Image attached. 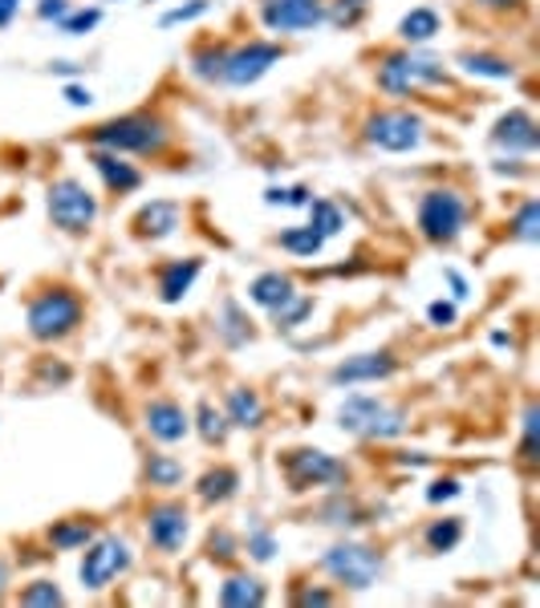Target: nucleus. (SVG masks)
Here are the masks:
<instances>
[{"label": "nucleus", "instance_id": "f257e3e1", "mask_svg": "<svg viewBox=\"0 0 540 608\" xmlns=\"http://www.w3.org/2000/svg\"><path fill=\"white\" fill-rule=\"evenodd\" d=\"M167 122L154 114H123V118H110L90 130L93 147L114 154H159L167 147Z\"/></svg>", "mask_w": 540, "mask_h": 608}, {"label": "nucleus", "instance_id": "f03ea898", "mask_svg": "<svg viewBox=\"0 0 540 608\" xmlns=\"http://www.w3.org/2000/svg\"><path fill=\"white\" fill-rule=\"evenodd\" d=\"M439 86H451V74L443 69V61L427 53H390L378 65V90L394 98H411L418 90H439Z\"/></svg>", "mask_w": 540, "mask_h": 608}, {"label": "nucleus", "instance_id": "7ed1b4c3", "mask_svg": "<svg viewBox=\"0 0 540 608\" xmlns=\"http://www.w3.org/2000/svg\"><path fill=\"white\" fill-rule=\"evenodd\" d=\"M338 422L341 430H350V434H357V439H399V434H406V414L399 410V406H390V402H382V397L374 394H350L346 402H341L338 410Z\"/></svg>", "mask_w": 540, "mask_h": 608}, {"label": "nucleus", "instance_id": "20e7f679", "mask_svg": "<svg viewBox=\"0 0 540 608\" xmlns=\"http://www.w3.org/2000/svg\"><path fill=\"white\" fill-rule=\"evenodd\" d=\"M81 296L70 289H46L41 296H33L25 325H29L33 341H62L81 325Z\"/></svg>", "mask_w": 540, "mask_h": 608}, {"label": "nucleus", "instance_id": "39448f33", "mask_svg": "<svg viewBox=\"0 0 540 608\" xmlns=\"http://www.w3.org/2000/svg\"><path fill=\"white\" fill-rule=\"evenodd\" d=\"M418 231L423 240L431 243H451L460 240L467 228V199L455 187H431L427 195L418 199Z\"/></svg>", "mask_w": 540, "mask_h": 608}, {"label": "nucleus", "instance_id": "423d86ee", "mask_svg": "<svg viewBox=\"0 0 540 608\" xmlns=\"http://www.w3.org/2000/svg\"><path fill=\"white\" fill-rule=\"evenodd\" d=\"M46 207L53 228L70 231V236H81V231L93 228L98 219V199L81 179H53L46 191Z\"/></svg>", "mask_w": 540, "mask_h": 608}, {"label": "nucleus", "instance_id": "0eeeda50", "mask_svg": "<svg viewBox=\"0 0 540 608\" xmlns=\"http://www.w3.org/2000/svg\"><path fill=\"white\" fill-rule=\"evenodd\" d=\"M423 138H427V122L411 114V110H378V114L366 118V142H371L374 151L406 154L418 151Z\"/></svg>", "mask_w": 540, "mask_h": 608}, {"label": "nucleus", "instance_id": "6e6552de", "mask_svg": "<svg viewBox=\"0 0 540 608\" xmlns=\"http://www.w3.org/2000/svg\"><path fill=\"white\" fill-rule=\"evenodd\" d=\"M322 568L346 588H371L382 577V556L371 544H334L322 556Z\"/></svg>", "mask_w": 540, "mask_h": 608}, {"label": "nucleus", "instance_id": "1a4fd4ad", "mask_svg": "<svg viewBox=\"0 0 540 608\" xmlns=\"http://www.w3.org/2000/svg\"><path fill=\"white\" fill-rule=\"evenodd\" d=\"M285 479L293 491H313V486H341L350 479L346 463H338L325 451H289L285 455Z\"/></svg>", "mask_w": 540, "mask_h": 608}, {"label": "nucleus", "instance_id": "9d476101", "mask_svg": "<svg viewBox=\"0 0 540 608\" xmlns=\"http://www.w3.org/2000/svg\"><path fill=\"white\" fill-rule=\"evenodd\" d=\"M130 568V547L118 540V535H102V540H90L86 544V556H81V568H77V577L86 588H106L110 580L126 572Z\"/></svg>", "mask_w": 540, "mask_h": 608}, {"label": "nucleus", "instance_id": "9b49d317", "mask_svg": "<svg viewBox=\"0 0 540 608\" xmlns=\"http://www.w3.org/2000/svg\"><path fill=\"white\" fill-rule=\"evenodd\" d=\"M277 61H280V46H273V41H248V46H240V49H228L219 81L244 90V86H256Z\"/></svg>", "mask_w": 540, "mask_h": 608}, {"label": "nucleus", "instance_id": "f8f14e48", "mask_svg": "<svg viewBox=\"0 0 540 608\" xmlns=\"http://www.w3.org/2000/svg\"><path fill=\"white\" fill-rule=\"evenodd\" d=\"M329 9L325 0H261V21L273 33H305L317 29Z\"/></svg>", "mask_w": 540, "mask_h": 608}, {"label": "nucleus", "instance_id": "ddd939ff", "mask_svg": "<svg viewBox=\"0 0 540 608\" xmlns=\"http://www.w3.org/2000/svg\"><path fill=\"white\" fill-rule=\"evenodd\" d=\"M147 535L159 552H179L191 535V516L184 503H154L147 511Z\"/></svg>", "mask_w": 540, "mask_h": 608}, {"label": "nucleus", "instance_id": "4468645a", "mask_svg": "<svg viewBox=\"0 0 540 608\" xmlns=\"http://www.w3.org/2000/svg\"><path fill=\"white\" fill-rule=\"evenodd\" d=\"M399 373V362L394 353H357V357H346L341 365H334L329 381L334 385H366V381H386Z\"/></svg>", "mask_w": 540, "mask_h": 608}, {"label": "nucleus", "instance_id": "2eb2a0df", "mask_svg": "<svg viewBox=\"0 0 540 608\" xmlns=\"http://www.w3.org/2000/svg\"><path fill=\"white\" fill-rule=\"evenodd\" d=\"M492 142L500 147V151H508V154H532L540 147L537 118H532L528 110H508L504 118H495Z\"/></svg>", "mask_w": 540, "mask_h": 608}, {"label": "nucleus", "instance_id": "dca6fc26", "mask_svg": "<svg viewBox=\"0 0 540 608\" xmlns=\"http://www.w3.org/2000/svg\"><path fill=\"white\" fill-rule=\"evenodd\" d=\"M179 224H184V212H179L175 199H151L135 215V231H139L142 240H167V236L179 231Z\"/></svg>", "mask_w": 540, "mask_h": 608}, {"label": "nucleus", "instance_id": "f3484780", "mask_svg": "<svg viewBox=\"0 0 540 608\" xmlns=\"http://www.w3.org/2000/svg\"><path fill=\"white\" fill-rule=\"evenodd\" d=\"M90 163H93V170L102 175V182H106L110 191H118V195H130V191H139L142 187V170L135 167V163H126L123 154L98 151V147H93Z\"/></svg>", "mask_w": 540, "mask_h": 608}, {"label": "nucleus", "instance_id": "a211bd4d", "mask_svg": "<svg viewBox=\"0 0 540 608\" xmlns=\"http://www.w3.org/2000/svg\"><path fill=\"white\" fill-rule=\"evenodd\" d=\"M142 418H147V430H151L159 442H179L187 430H191L184 406H179V402H171V397H159V402H151Z\"/></svg>", "mask_w": 540, "mask_h": 608}, {"label": "nucleus", "instance_id": "6ab92c4d", "mask_svg": "<svg viewBox=\"0 0 540 608\" xmlns=\"http://www.w3.org/2000/svg\"><path fill=\"white\" fill-rule=\"evenodd\" d=\"M203 264L196 256L187 259H171V264H163V273H159V296H163V304H179L191 292V284L200 280Z\"/></svg>", "mask_w": 540, "mask_h": 608}, {"label": "nucleus", "instance_id": "aec40b11", "mask_svg": "<svg viewBox=\"0 0 540 608\" xmlns=\"http://www.w3.org/2000/svg\"><path fill=\"white\" fill-rule=\"evenodd\" d=\"M224 418H228V426H240V430H261L268 410H264L256 390H228V397H224Z\"/></svg>", "mask_w": 540, "mask_h": 608}, {"label": "nucleus", "instance_id": "412c9836", "mask_svg": "<svg viewBox=\"0 0 540 608\" xmlns=\"http://www.w3.org/2000/svg\"><path fill=\"white\" fill-rule=\"evenodd\" d=\"M289 296H297V284H293V276H285V273H261L252 284H248V301L268 308V313L280 308Z\"/></svg>", "mask_w": 540, "mask_h": 608}, {"label": "nucleus", "instance_id": "4be33fe9", "mask_svg": "<svg viewBox=\"0 0 540 608\" xmlns=\"http://www.w3.org/2000/svg\"><path fill=\"white\" fill-rule=\"evenodd\" d=\"M264 600H268V593H264V584L256 577H228L219 584V605L228 608H261Z\"/></svg>", "mask_w": 540, "mask_h": 608}, {"label": "nucleus", "instance_id": "5701e85b", "mask_svg": "<svg viewBox=\"0 0 540 608\" xmlns=\"http://www.w3.org/2000/svg\"><path fill=\"white\" fill-rule=\"evenodd\" d=\"M460 69L467 77H492V81L516 77V65L508 58H495V53H460Z\"/></svg>", "mask_w": 540, "mask_h": 608}, {"label": "nucleus", "instance_id": "b1692460", "mask_svg": "<svg viewBox=\"0 0 540 608\" xmlns=\"http://www.w3.org/2000/svg\"><path fill=\"white\" fill-rule=\"evenodd\" d=\"M439 29H443V21H439L435 9H411V13L399 21V37L406 46H423V41H431Z\"/></svg>", "mask_w": 540, "mask_h": 608}, {"label": "nucleus", "instance_id": "393cba45", "mask_svg": "<svg viewBox=\"0 0 540 608\" xmlns=\"http://www.w3.org/2000/svg\"><path fill=\"white\" fill-rule=\"evenodd\" d=\"M216 329H219V337L228 341L231 350H236V345H244V341H252V320L244 317V308H240L236 301H224V304H219Z\"/></svg>", "mask_w": 540, "mask_h": 608}, {"label": "nucleus", "instance_id": "a878e982", "mask_svg": "<svg viewBox=\"0 0 540 608\" xmlns=\"http://www.w3.org/2000/svg\"><path fill=\"white\" fill-rule=\"evenodd\" d=\"M90 540H93L90 519H62V523L49 528V544L58 547V552H77V547H86Z\"/></svg>", "mask_w": 540, "mask_h": 608}, {"label": "nucleus", "instance_id": "bb28decb", "mask_svg": "<svg viewBox=\"0 0 540 608\" xmlns=\"http://www.w3.org/2000/svg\"><path fill=\"white\" fill-rule=\"evenodd\" d=\"M236 486H240V474L231 471V467H216V471H208L200 479V499L203 503H228L236 495Z\"/></svg>", "mask_w": 540, "mask_h": 608}, {"label": "nucleus", "instance_id": "cd10ccee", "mask_svg": "<svg viewBox=\"0 0 540 608\" xmlns=\"http://www.w3.org/2000/svg\"><path fill=\"white\" fill-rule=\"evenodd\" d=\"M309 228L317 231V236H338L346 228V215H341L338 203H329V199H309Z\"/></svg>", "mask_w": 540, "mask_h": 608}, {"label": "nucleus", "instance_id": "c85d7f7f", "mask_svg": "<svg viewBox=\"0 0 540 608\" xmlns=\"http://www.w3.org/2000/svg\"><path fill=\"white\" fill-rule=\"evenodd\" d=\"M277 243L289 252V256H301V259H313L317 252L325 248V236H317V231L309 228H289V231H280L277 236Z\"/></svg>", "mask_w": 540, "mask_h": 608}, {"label": "nucleus", "instance_id": "c756f323", "mask_svg": "<svg viewBox=\"0 0 540 608\" xmlns=\"http://www.w3.org/2000/svg\"><path fill=\"white\" fill-rule=\"evenodd\" d=\"M224 58H228V49L224 46H203L191 53V74L200 77V81H219L224 74Z\"/></svg>", "mask_w": 540, "mask_h": 608}, {"label": "nucleus", "instance_id": "7c9ffc66", "mask_svg": "<svg viewBox=\"0 0 540 608\" xmlns=\"http://www.w3.org/2000/svg\"><path fill=\"white\" fill-rule=\"evenodd\" d=\"M322 523H338V528H357V523H366L362 516V507L354 499H346V495H334V499L322 507Z\"/></svg>", "mask_w": 540, "mask_h": 608}, {"label": "nucleus", "instance_id": "2f4dec72", "mask_svg": "<svg viewBox=\"0 0 540 608\" xmlns=\"http://www.w3.org/2000/svg\"><path fill=\"white\" fill-rule=\"evenodd\" d=\"M147 483L151 486H179L184 483V463H175L171 455L147 458Z\"/></svg>", "mask_w": 540, "mask_h": 608}, {"label": "nucleus", "instance_id": "473e14b6", "mask_svg": "<svg viewBox=\"0 0 540 608\" xmlns=\"http://www.w3.org/2000/svg\"><path fill=\"white\" fill-rule=\"evenodd\" d=\"M520 458L525 467H537L540 463V406L528 402L525 406V439H520Z\"/></svg>", "mask_w": 540, "mask_h": 608}, {"label": "nucleus", "instance_id": "72a5a7b5", "mask_svg": "<svg viewBox=\"0 0 540 608\" xmlns=\"http://www.w3.org/2000/svg\"><path fill=\"white\" fill-rule=\"evenodd\" d=\"M309 313H313V296L297 292V296H289L280 308H273V320H277V329H297V325H305Z\"/></svg>", "mask_w": 540, "mask_h": 608}, {"label": "nucleus", "instance_id": "f704fd0d", "mask_svg": "<svg viewBox=\"0 0 540 608\" xmlns=\"http://www.w3.org/2000/svg\"><path fill=\"white\" fill-rule=\"evenodd\" d=\"M460 540H463L460 519H435L431 528H427V547H431V552H451Z\"/></svg>", "mask_w": 540, "mask_h": 608}, {"label": "nucleus", "instance_id": "c9c22d12", "mask_svg": "<svg viewBox=\"0 0 540 608\" xmlns=\"http://www.w3.org/2000/svg\"><path fill=\"white\" fill-rule=\"evenodd\" d=\"M196 418H200V434L203 442H224L228 439V418L212 406V402H200V410H196Z\"/></svg>", "mask_w": 540, "mask_h": 608}, {"label": "nucleus", "instance_id": "e433bc0d", "mask_svg": "<svg viewBox=\"0 0 540 608\" xmlns=\"http://www.w3.org/2000/svg\"><path fill=\"white\" fill-rule=\"evenodd\" d=\"M98 21H102V9H74V13H65L58 21V29L65 37H86L90 29H98Z\"/></svg>", "mask_w": 540, "mask_h": 608}, {"label": "nucleus", "instance_id": "4c0bfd02", "mask_svg": "<svg viewBox=\"0 0 540 608\" xmlns=\"http://www.w3.org/2000/svg\"><path fill=\"white\" fill-rule=\"evenodd\" d=\"M537 224H540V207L532 203V199H528L525 207L516 212V219H512V236H516V240H525V243H532L540 236Z\"/></svg>", "mask_w": 540, "mask_h": 608}, {"label": "nucleus", "instance_id": "58836bf2", "mask_svg": "<svg viewBox=\"0 0 540 608\" xmlns=\"http://www.w3.org/2000/svg\"><path fill=\"white\" fill-rule=\"evenodd\" d=\"M240 556V544H236V535L231 532H212V540H208V560H219V563H231Z\"/></svg>", "mask_w": 540, "mask_h": 608}, {"label": "nucleus", "instance_id": "ea45409f", "mask_svg": "<svg viewBox=\"0 0 540 608\" xmlns=\"http://www.w3.org/2000/svg\"><path fill=\"white\" fill-rule=\"evenodd\" d=\"M212 9V0H187V4H179V9H171V13H163V29H171V25H187V21H200L203 13Z\"/></svg>", "mask_w": 540, "mask_h": 608}, {"label": "nucleus", "instance_id": "a19ab883", "mask_svg": "<svg viewBox=\"0 0 540 608\" xmlns=\"http://www.w3.org/2000/svg\"><path fill=\"white\" fill-rule=\"evenodd\" d=\"M21 605H62V593L53 580H33L29 588L21 593Z\"/></svg>", "mask_w": 540, "mask_h": 608}, {"label": "nucleus", "instance_id": "79ce46f5", "mask_svg": "<svg viewBox=\"0 0 540 608\" xmlns=\"http://www.w3.org/2000/svg\"><path fill=\"white\" fill-rule=\"evenodd\" d=\"M273 552H277V535L268 532V528H252L248 532V556L252 560H273Z\"/></svg>", "mask_w": 540, "mask_h": 608}, {"label": "nucleus", "instance_id": "37998d69", "mask_svg": "<svg viewBox=\"0 0 540 608\" xmlns=\"http://www.w3.org/2000/svg\"><path fill=\"white\" fill-rule=\"evenodd\" d=\"M366 4H371V0H338V9H334V21H338V25H346V29H350V25H357V21H362V16H366Z\"/></svg>", "mask_w": 540, "mask_h": 608}, {"label": "nucleus", "instance_id": "c03bdc74", "mask_svg": "<svg viewBox=\"0 0 540 608\" xmlns=\"http://www.w3.org/2000/svg\"><path fill=\"white\" fill-rule=\"evenodd\" d=\"M455 317H460V308H455L451 301H435L431 308H427V320H431V325H439V329L455 325Z\"/></svg>", "mask_w": 540, "mask_h": 608}, {"label": "nucleus", "instance_id": "a18cd8bd", "mask_svg": "<svg viewBox=\"0 0 540 608\" xmlns=\"http://www.w3.org/2000/svg\"><path fill=\"white\" fill-rule=\"evenodd\" d=\"M455 495H460V479H439L427 491V503H443V499H455Z\"/></svg>", "mask_w": 540, "mask_h": 608}, {"label": "nucleus", "instance_id": "49530a36", "mask_svg": "<svg viewBox=\"0 0 540 608\" xmlns=\"http://www.w3.org/2000/svg\"><path fill=\"white\" fill-rule=\"evenodd\" d=\"M65 13H70V0H41V4H37V16H41V21H62Z\"/></svg>", "mask_w": 540, "mask_h": 608}, {"label": "nucleus", "instance_id": "de8ad7c7", "mask_svg": "<svg viewBox=\"0 0 540 608\" xmlns=\"http://www.w3.org/2000/svg\"><path fill=\"white\" fill-rule=\"evenodd\" d=\"M479 9H492V13H516L525 9V0H476Z\"/></svg>", "mask_w": 540, "mask_h": 608}, {"label": "nucleus", "instance_id": "09e8293b", "mask_svg": "<svg viewBox=\"0 0 540 608\" xmlns=\"http://www.w3.org/2000/svg\"><path fill=\"white\" fill-rule=\"evenodd\" d=\"M443 276H448V284L455 289V301H467V296H472V284H467V280H463V276L455 273V268H448Z\"/></svg>", "mask_w": 540, "mask_h": 608}, {"label": "nucleus", "instance_id": "8fccbe9b", "mask_svg": "<svg viewBox=\"0 0 540 608\" xmlns=\"http://www.w3.org/2000/svg\"><path fill=\"white\" fill-rule=\"evenodd\" d=\"M65 102H70V106H90L93 98L86 86H65Z\"/></svg>", "mask_w": 540, "mask_h": 608}, {"label": "nucleus", "instance_id": "3c124183", "mask_svg": "<svg viewBox=\"0 0 540 608\" xmlns=\"http://www.w3.org/2000/svg\"><path fill=\"white\" fill-rule=\"evenodd\" d=\"M297 605H334V593H322V588H313V593H297Z\"/></svg>", "mask_w": 540, "mask_h": 608}, {"label": "nucleus", "instance_id": "603ef678", "mask_svg": "<svg viewBox=\"0 0 540 608\" xmlns=\"http://www.w3.org/2000/svg\"><path fill=\"white\" fill-rule=\"evenodd\" d=\"M16 9H21V0H0V29H9V25H13Z\"/></svg>", "mask_w": 540, "mask_h": 608}, {"label": "nucleus", "instance_id": "864d4df0", "mask_svg": "<svg viewBox=\"0 0 540 608\" xmlns=\"http://www.w3.org/2000/svg\"><path fill=\"white\" fill-rule=\"evenodd\" d=\"M9 588V560H0V596Z\"/></svg>", "mask_w": 540, "mask_h": 608}]
</instances>
